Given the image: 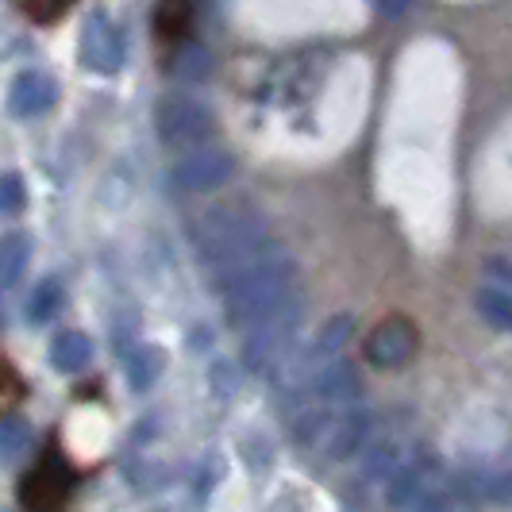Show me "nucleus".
<instances>
[{
	"mask_svg": "<svg viewBox=\"0 0 512 512\" xmlns=\"http://www.w3.org/2000/svg\"><path fill=\"white\" fill-rule=\"evenodd\" d=\"M351 339V316H335V320H328L324 328H320V335H316V355L324 359V355H335V351H343V343Z\"/></svg>",
	"mask_w": 512,
	"mask_h": 512,
	"instance_id": "16",
	"label": "nucleus"
},
{
	"mask_svg": "<svg viewBox=\"0 0 512 512\" xmlns=\"http://www.w3.org/2000/svg\"><path fill=\"white\" fill-rule=\"evenodd\" d=\"M162 351L158 347H135L128 355V378L135 389H151L158 382V374H162Z\"/></svg>",
	"mask_w": 512,
	"mask_h": 512,
	"instance_id": "13",
	"label": "nucleus"
},
{
	"mask_svg": "<svg viewBox=\"0 0 512 512\" xmlns=\"http://www.w3.org/2000/svg\"><path fill=\"white\" fill-rule=\"evenodd\" d=\"M397 462H401V455H397V447H385V443H378L374 451H370V459H366V474H397Z\"/></svg>",
	"mask_w": 512,
	"mask_h": 512,
	"instance_id": "21",
	"label": "nucleus"
},
{
	"mask_svg": "<svg viewBox=\"0 0 512 512\" xmlns=\"http://www.w3.org/2000/svg\"><path fill=\"white\" fill-rule=\"evenodd\" d=\"M416 347H420V332H416V324L405 320V316L382 320L374 332L366 335V343H362L366 359L374 362L378 370H397V366L412 362Z\"/></svg>",
	"mask_w": 512,
	"mask_h": 512,
	"instance_id": "5",
	"label": "nucleus"
},
{
	"mask_svg": "<svg viewBox=\"0 0 512 512\" xmlns=\"http://www.w3.org/2000/svg\"><path fill=\"white\" fill-rule=\"evenodd\" d=\"M193 243L208 266H220L224 274H231L235 266H243L266 247V220L247 201H224L197 216Z\"/></svg>",
	"mask_w": 512,
	"mask_h": 512,
	"instance_id": "1",
	"label": "nucleus"
},
{
	"mask_svg": "<svg viewBox=\"0 0 512 512\" xmlns=\"http://www.w3.org/2000/svg\"><path fill=\"white\" fill-rule=\"evenodd\" d=\"M27 258H31V239L24 231H8L0 239V285H16L24 278Z\"/></svg>",
	"mask_w": 512,
	"mask_h": 512,
	"instance_id": "11",
	"label": "nucleus"
},
{
	"mask_svg": "<svg viewBox=\"0 0 512 512\" xmlns=\"http://www.w3.org/2000/svg\"><path fill=\"white\" fill-rule=\"evenodd\" d=\"M193 20V0H158V16H154V27L162 39H178L181 31Z\"/></svg>",
	"mask_w": 512,
	"mask_h": 512,
	"instance_id": "14",
	"label": "nucleus"
},
{
	"mask_svg": "<svg viewBox=\"0 0 512 512\" xmlns=\"http://www.w3.org/2000/svg\"><path fill=\"white\" fill-rule=\"evenodd\" d=\"M474 308H478V316H482L486 324H493V328H501V332H509L512 328V293L509 289H501V285L478 289Z\"/></svg>",
	"mask_w": 512,
	"mask_h": 512,
	"instance_id": "12",
	"label": "nucleus"
},
{
	"mask_svg": "<svg viewBox=\"0 0 512 512\" xmlns=\"http://www.w3.org/2000/svg\"><path fill=\"white\" fill-rule=\"evenodd\" d=\"M77 486V470L66 462V455L58 451V443H51L43 451V459L31 466V474L20 486V505L24 512H62L70 493Z\"/></svg>",
	"mask_w": 512,
	"mask_h": 512,
	"instance_id": "4",
	"label": "nucleus"
},
{
	"mask_svg": "<svg viewBox=\"0 0 512 512\" xmlns=\"http://www.w3.org/2000/svg\"><path fill=\"white\" fill-rule=\"evenodd\" d=\"M27 201V189L20 174H0V212H20Z\"/></svg>",
	"mask_w": 512,
	"mask_h": 512,
	"instance_id": "18",
	"label": "nucleus"
},
{
	"mask_svg": "<svg viewBox=\"0 0 512 512\" xmlns=\"http://www.w3.org/2000/svg\"><path fill=\"white\" fill-rule=\"evenodd\" d=\"M93 359V343H89V335L81 332H62L54 339L51 347V362L62 370V374H77V370H85Z\"/></svg>",
	"mask_w": 512,
	"mask_h": 512,
	"instance_id": "10",
	"label": "nucleus"
},
{
	"mask_svg": "<svg viewBox=\"0 0 512 512\" xmlns=\"http://www.w3.org/2000/svg\"><path fill=\"white\" fill-rule=\"evenodd\" d=\"M366 428H370L366 412H343V416H332L328 428H324V436H320V447H324L328 455H335V459H343V455H351L359 443H366Z\"/></svg>",
	"mask_w": 512,
	"mask_h": 512,
	"instance_id": "9",
	"label": "nucleus"
},
{
	"mask_svg": "<svg viewBox=\"0 0 512 512\" xmlns=\"http://www.w3.org/2000/svg\"><path fill=\"white\" fill-rule=\"evenodd\" d=\"M154 131L174 151H197L201 143L212 139L216 116L208 112L205 101H197L189 93H166L154 104Z\"/></svg>",
	"mask_w": 512,
	"mask_h": 512,
	"instance_id": "3",
	"label": "nucleus"
},
{
	"mask_svg": "<svg viewBox=\"0 0 512 512\" xmlns=\"http://www.w3.org/2000/svg\"><path fill=\"white\" fill-rule=\"evenodd\" d=\"M482 493L493 497V501H509L512 505V474H493L486 486H482Z\"/></svg>",
	"mask_w": 512,
	"mask_h": 512,
	"instance_id": "24",
	"label": "nucleus"
},
{
	"mask_svg": "<svg viewBox=\"0 0 512 512\" xmlns=\"http://www.w3.org/2000/svg\"><path fill=\"white\" fill-rule=\"evenodd\" d=\"M24 443H27V424L16 420V416H8V424H4V432H0V451H4V455H16Z\"/></svg>",
	"mask_w": 512,
	"mask_h": 512,
	"instance_id": "22",
	"label": "nucleus"
},
{
	"mask_svg": "<svg viewBox=\"0 0 512 512\" xmlns=\"http://www.w3.org/2000/svg\"><path fill=\"white\" fill-rule=\"evenodd\" d=\"M58 305H62V285L54 282V278H47V282L31 293V301H27V320L31 324H47L54 312H58Z\"/></svg>",
	"mask_w": 512,
	"mask_h": 512,
	"instance_id": "15",
	"label": "nucleus"
},
{
	"mask_svg": "<svg viewBox=\"0 0 512 512\" xmlns=\"http://www.w3.org/2000/svg\"><path fill=\"white\" fill-rule=\"evenodd\" d=\"M320 393H324L328 401H351V397H355V374H351L347 366L324 370V374H320Z\"/></svg>",
	"mask_w": 512,
	"mask_h": 512,
	"instance_id": "17",
	"label": "nucleus"
},
{
	"mask_svg": "<svg viewBox=\"0 0 512 512\" xmlns=\"http://www.w3.org/2000/svg\"><path fill=\"white\" fill-rule=\"evenodd\" d=\"M231 174H235V158L228 151H220V147H197V151H189L174 166L170 181L178 185L181 193H212Z\"/></svg>",
	"mask_w": 512,
	"mask_h": 512,
	"instance_id": "6",
	"label": "nucleus"
},
{
	"mask_svg": "<svg viewBox=\"0 0 512 512\" xmlns=\"http://www.w3.org/2000/svg\"><path fill=\"white\" fill-rule=\"evenodd\" d=\"M70 4H74V0H27V12H31L35 20H58Z\"/></svg>",
	"mask_w": 512,
	"mask_h": 512,
	"instance_id": "23",
	"label": "nucleus"
},
{
	"mask_svg": "<svg viewBox=\"0 0 512 512\" xmlns=\"http://www.w3.org/2000/svg\"><path fill=\"white\" fill-rule=\"evenodd\" d=\"M293 289V262L282 251L262 247L255 258L235 266L224 282V305L235 324H262L289 301Z\"/></svg>",
	"mask_w": 512,
	"mask_h": 512,
	"instance_id": "2",
	"label": "nucleus"
},
{
	"mask_svg": "<svg viewBox=\"0 0 512 512\" xmlns=\"http://www.w3.org/2000/svg\"><path fill=\"white\" fill-rule=\"evenodd\" d=\"M128 58V47H124V31L112 24L104 12H97L89 24H85V35H81V62L93 70V74H116Z\"/></svg>",
	"mask_w": 512,
	"mask_h": 512,
	"instance_id": "7",
	"label": "nucleus"
},
{
	"mask_svg": "<svg viewBox=\"0 0 512 512\" xmlns=\"http://www.w3.org/2000/svg\"><path fill=\"white\" fill-rule=\"evenodd\" d=\"M0 320H4V301H0Z\"/></svg>",
	"mask_w": 512,
	"mask_h": 512,
	"instance_id": "25",
	"label": "nucleus"
},
{
	"mask_svg": "<svg viewBox=\"0 0 512 512\" xmlns=\"http://www.w3.org/2000/svg\"><path fill=\"white\" fill-rule=\"evenodd\" d=\"M178 66H170L174 74H181V77H193V81H201V77L208 74V54L201 51V47H185V51L174 58Z\"/></svg>",
	"mask_w": 512,
	"mask_h": 512,
	"instance_id": "19",
	"label": "nucleus"
},
{
	"mask_svg": "<svg viewBox=\"0 0 512 512\" xmlns=\"http://www.w3.org/2000/svg\"><path fill=\"white\" fill-rule=\"evenodd\" d=\"M20 397H24V382H20V374L0 359V409H12Z\"/></svg>",
	"mask_w": 512,
	"mask_h": 512,
	"instance_id": "20",
	"label": "nucleus"
},
{
	"mask_svg": "<svg viewBox=\"0 0 512 512\" xmlns=\"http://www.w3.org/2000/svg\"><path fill=\"white\" fill-rule=\"evenodd\" d=\"M54 101H58V85H54L47 74H39V70L16 74L12 89H8V108H12L16 116H24V120L43 116Z\"/></svg>",
	"mask_w": 512,
	"mask_h": 512,
	"instance_id": "8",
	"label": "nucleus"
}]
</instances>
